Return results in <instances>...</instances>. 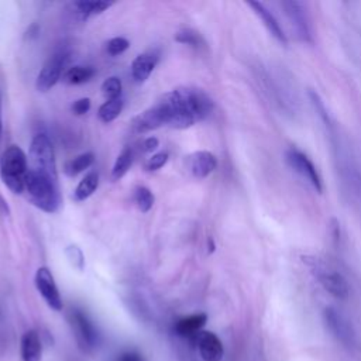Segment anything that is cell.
Returning a JSON list of instances; mask_svg holds the SVG:
<instances>
[{"label": "cell", "instance_id": "d4e9b609", "mask_svg": "<svg viewBox=\"0 0 361 361\" xmlns=\"http://www.w3.org/2000/svg\"><path fill=\"white\" fill-rule=\"evenodd\" d=\"M133 199H134V203H135L137 209L141 213L150 212L154 206V202H156L154 193L147 186H137L135 191H134Z\"/></svg>", "mask_w": 361, "mask_h": 361}, {"label": "cell", "instance_id": "4dcf8cb0", "mask_svg": "<svg viewBox=\"0 0 361 361\" xmlns=\"http://www.w3.org/2000/svg\"><path fill=\"white\" fill-rule=\"evenodd\" d=\"M91 99L89 98H81L78 101H75L71 106V110L77 116H84L91 110Z\"/></svg>", "mask_w": 361, "mask_h": 361}, {"label": "cell", "instance_id": "f1b7e54d", "mask_svg": "<svg viewBox=\"0 0 361 361\" xmlns=\"http://www.w3.org/2000/svg\"><path fill=\"white\" fill-rule=\"evenodd\" d=\"M175 41L181 43V44L191 45V47H199V45L203 44V40L199 36V33H196L193 30H189V29H185V30L177 33Z\"/></svg>", "mask_w": 361, "mask_h": 361}, {"label": "cell", "instance_id": "2e32d148", "mask_svg": "<svg viewBox=\"0 0 361 361\" xmlns=\"http://www.w3.org/2000/svg\"><path fill=\"white\" fill-rule=\"evenodd\" d=\"M163 126H164V123H163L161 115L154 105L152 108H149L147 110H144L142 113L137 115L131 121V130L135 134L149 133V131L157 130Z\"/></svg>", "mask_w": 361, "mask_h": 361}, {"label": "cell", "instance_id": "d6986e66", "mask_svg": "<svg viewBox=\"0 0 361 361\" xmlns=\"http://www.w3.org/2000/svg\"><path fill=\"white\" fill-rule=\"evenodd\" d=\"M113 5V2H108V0H80L72 5V8L75 9V13L81 20H88L92 16L102 15Z\"/></svg>", "mask_w": 361, "mask_h": 361}, {"label": "cell", "instance_id": "e575fe53", "mask_svg": "<svg viewBox=\"0 0 361 361\" xmlns=\"http://www.w3.org/2000/svg\"><path fill=\"white\" fill-rule=\"evenodd\" d=\"M40 34V26L37 23H33L29 29H27V33H26V37L27 38H36L38 37Z\"/></svg>", "mask_w": 361, "mask_h": 361}, {"label": "cell", "instance_id": "d6a6232c", "mask_svg": "<svg viewBox=\"0 0 361 361\" xmlns=\"http://www.w3.org/2000/svg\"><path fill=\"white\" fill-rule=\"evenodd\" d=\"M10 213L12 210L8 200L3 198L2 193H0V218H8V216H10Z\"/></svg>", "mask_w": 361, "mask_h": 361}, {"label": "cell", "instance_id": "6da1fadb", "mask_svg": "<svg viewBox=\"0 0 361 361\" xmlns=\"http://www.w3.org/2000/svg\"><path fill=\"white\" fill-rule=\"evenodd\" d=\"M154 106L161 115L164 126L184 130L210 116L214 109L213 99L200 88L178 87L164 94Z\"/></svg>", "mask_w": 361, "mask_h": 361}, {"label": "cell", "instance_id": "7402d4cb", "mask_svg": "<svg viewBox=\"0 0 361 361\" xmlns=\"http://www.w3.org/2000/svg\"><path fill=\"white\" fill-rule=\"evenodd\" d=\"M94 163H95V154H94V153H91V152L82 153V154H80L78 157L69 160V161L65 164L64 172H65L68 177L74 178V177L80 175L81 172L87 171L88 168H91V167L94 165Z\"/></svg>", "mask_w": 361, "mask_h": 361}, {"label": "cell", "instance_id": "ac0fdd59", "mask_svg": "<svg viewBox=\"0 0 361 361\" xmlns=\"http://www.w3.org/2000/svg\"><path fill=\"white\" fill-rule=\"evenodd\" d=\"M20 353L23 361H41L43 344L40 334L36 330H27L20 343Z\"/></svg>", "mask_w": 361, "mask_h": 361}, {"label": "cell", "instance_id": "9a60e30c", "mask_svg": "<svg viewBox=\"0 0 361 361\" xmlns=\"http://www.w3.org/2000/svg\"><path fill=\"white\" fill-rule=\"evenodd\" d=\"M188 168L196 179H205L218 168V159L210 152H196L188 157Z\"/></svg>", "mask_w": 361, "mask_h": 361}, {"label": "cell", "instance_id": "4fadbf2b", "mask_svg": "<svg viewBox=\"0 0 361 361\" xmlns=\"http://www.w3.org/2000/svg\"><path fill=\"white\" fill-rule=\"evenodd\" d=\"M160 61V51L152 50L137 55L131 62V77L135 82H146Z\"/></svg>", "mask_w": 361, "mask_h": 361}, {"label": "cell", "instance_id": "83f0119b", "mask_svg": "<svg viewBox=\"0 0 361 361\" xmlns=\"http://www.w3.org/2000/svg\"><path fill=\"white\" fill-rule=\"evenodd\" d=\"M128 48H130V43H128V40L124 38V37H115V38H110V40L106 43V51H108V54L112 55V57L121 55V54L126 52Z\"/></svg>", "mask_w": 361, "mask_h": 361}, {"label": "cell", "instance_id": "5b68a950", "mask_svg": "<svg viewBox=\"0 0 361 361\" xmlns=\"http://www.w3.org/2000/svg\"><path fill=\"white\" fill-rule=\"evenodd\" d=\"M29 170L58 179L54 146L45 133L33 137L29 152Z\"/></svg>", "mask_w": 361, "mask_h": 361}, {"label": "cell", "instance_id": "f546056e", "mask_svg": "<svg viewBox=\"0 0 361 361\" xmlns=\"http://www.w3.org/2000/svg\"><path fill=\"white\" fill-rule=\"evenodd\" d=\"M168 153L167 152H161V153H157V154H153L147 161L146 164H144V168H146L147 171L150 172H154V171H159L161 170L163 167H165V164L168 163Z\"/></svg>", "mask_w": 361, "mask_h": 361}, {"label": "cell", "instance_id": "30bf717a", "mask_svg": "<svg viewBox=\"0 0 361 361\" xmlns=\"http://www.w3.org/2000/svg\"><path fill=\"white\" fill-rule=\"evenodd\" d=\"M34 283L37 291L40 293V295L43 297V300L45 301V304L55 312L62 311L64 304H62V298L59 294V290L57 286V282L54 279L52 272L50 271V268L47 267H40L36 272L34 277Z\"/></svg>", "mask_w": 361, "mask_h": 361}, {"label": "cell", "instance_id": "e0dca14e", "mask_svg": "<svg viewBox=\"0 0 361 361\" xmlns=\"http://www.w3.org/2000/svg\"><path fill=\"white\" fill-rule=\"evenodd\" d=\"M207 322V315L206 314H195V315H189L186 318L179 319L175 326L174 330L178 336L181 337H189L193 339L198 333L202 332V329L205 327Z\"/></svg>", "mask_w": 361, "mask_h": 361}, {"label": "cell", "instance_id": "cb8c5ba5", "mask_svg": "<svg viewBox=\"0 0 361 361\" xmlns=\"http://www.w3.org/2000/svg\"><path fill=\"white\" fill-rule=\"evenodd\" d=\"M124 108V102H123V98L120 99H113V101H106L98 110V116L101 119V121L109 124L112 121H115L121 110Z\"/></svg>", "mask_w": 361, "mask_h": 361}, {"label": "cell", "instance_id": "8992f818", "mask_svg": "<svg viewBox=\"0 0 361 361\" xmlns=\"http://www.w3.org/2000/svg\"><path fill=\"white\" fill-rule=\"evenodd\" d=\"M323 322L330 334L346 348L354 351L357 348V336L350 321L333 307L323 311Z\"/></svg>", "mask_w": 361, "mask_h": 361}, {"label": "cell", "instance_id": "1f68e13d", "mask_svg": "<svg viewBox=\"0 0 361 361\" xmlns=\"http://www.w3.org/2000/svg\"><path fill=\"white\" fill-rule=\"evenodd\" d=\"M159 147H160V141L157 137H153V135L144 138L141 142V152L144 154H150V153L156 152Z\"/></svg>", "mask_w": 361, "mask_h": 361}, {"label": "cell", "instance_id": "8fae6325", "mask_svg": "<svg viewBox=\"0 0 361 361\" xmlns=\"http://www.w3.org/2000/svg\"><path fill=\"white\" fill-rule=\"evenodd\" d=\"M72 327L84 350H92L98 344V332L91 319L80 309L72 312Z\"/></svg>", "mask_w": 361, "mask_h": 361}, {"label": "cell", "instance_id": "603a6c76", "mask_svg": "<svg viewBox=\"0 0 361 361\" xmlns=\"http://www.w3.org/2000/svg\"><path fill=\"white\" fill-rule=\"evenodd\" d=\"M133 160H134V152L131 147H124L121 150V153L117 156L116 161H115V165L112 168V181L117 182L120 181L127 172L128 170L131 168L133 165Z\"/></svg>", "mask_w": 361, "mask_h": 361}, {"label": "cell", "instance_id": "484cf974", "mask_svg": "<svg viewBox=\"0 0 361 361\" xmlns=\"http://www.w3.org/2000/svg\"><path fill=\"white\" fill-rule=\"evenodd\" d=\"M102 94L106 98V101L120 99L123 94V84L120 78L109 77L108 80H105L102 84Z\"/></svg>", "mask_w": 361, "mask_h": 361}, {"label": "cell", "instance_id": "44dd1931", "mask_svg": "<svg viewBox=\"0 0 361 361\" xmlns=\"http://www.w3.org/2000/svg\"><path fill=\"white\" fill-rule=\"evenodd\" d=\"M99 186V174L96 171H89L78 184L74 191V198L77 202H84L89 199Z\"/></svg>", "mask_w": 361, "mask_h": 361}, {"label": "cell", "instance_id": "3957f363", "mask_svg": "<svg viewBox=\"0 0 361 361\" xmlns=\"http://www.w3.org/2000/svg\"><path fill=\"white\" fill-rule=\"evenodd\" d=\"M29 172V160L19 146L8 147L0 157V177L13 193L26 191V178Z\"/></svg>", "mask_w": 361, "mask_h": 361}, {"label": "cell", "instance_id": "9c48e42d", "mask_svg": "<svg viewBox=\"0 0 361 361\" xmlns=\"http://www.w3.org/2000/svg\"><path fill=\"white\" fill-rule=\"evenodd\" d=\"M68 61H69V52L65 50H61L55 52L52 57H50V59L44 64L37 77V81H36L37 91L40 92L51 91L58 84L61 77H64V71Z\"/></svg>", "mask_w": 361, "mask_h": 361}, {"label": "cell", "instance_id": "ffe728a7", "mask_svg": "<svg viewBox=\"0 0 361 361\" xmlns=\"http://www.w3.org/2000/svg\"><path fill=\"white\" fill-rule=\"evenodd\" d=\"M95 75H96V69L94 66L75 65L65 71L62 80L68 85H82L92 81Z\"/></svg>", "mask_w": 361, "mask_h": 361}, {"label": "cell", "instance_id": "5bb4252c", "mask_svg": "<svg viewBox=\"0 0 361 361\" xmlns=\"http://www.w3.org/2000/svg\"><path fill=\"white\" fill-rule=\"evenodd\" d=\"M247 6L251 8V10L256 13V16L263 22V24L265 26V29L268 30V33L278 41L281 43L282 45H286L288 43V38H286V34L283 33L279 22L277 20V17L270 12V9L261 3V2H253V0H250V2H247Z\"/></svg>", "mask_w": 361, "mask_h": 361}, {"label": "cell", "instance_id": "836d02e7", "mask_svg": "<svg viewBox=\"0 0 361 361\" xmlns=\"http://www.w3.org/2000/svg\"><path fill=\"white\" fill-rule=\"evenodd\" d=\"M117 361H144L142 357L135 353V351H126V353H121L119 360Z\"/></svg>", "mask_w": 361, "mask_h": 361}, {"label": "cell", "instance_id": "d590c367", "mask_svg": "<svg viewBox=\"0 0 361 361\" xmlns=\"http://www.w3.org/2000/svg\"><path fill=\"white\" fill-rule=\"evenodd\" d=\"M3 130V121H2V96H0V134Z\"/></svg>", "mask_w": 361, "mask_h": 361}, {"label": "cell", "instance_id": "7a4b0ae2", "mask_svg": "<svg viewBox=\"0 0 361 361\" xmlns=\"http://www.w3.org/2000/svg\"><path fill=\"white\" fill-rule=\"evenodd\" d=\"M26 192L31 203L45 213H55L61 207L62 196L58 179L29 170L26 178Z\"/></svg>", "mask_w": 361, "mask_h": 361}, {"label": "cell", "instance_id": "4316f807", "mask_svg": "<svg viewBox=\"0 0 361 361\" xmlns=\"http://www.w3.org/2000/svg\"><path fill=\"white\" fill-rule=\"evenodd\" d=\"M65 254H66V258L69 260L72 267L77 268L78 271H84V268H85V257H84L82 250L78 246L72 244V246L66 247Z\"/></svg>", "mask_w": 361, "mask_h": 361}, {"label": "cell", "instance_id": "52a82bcc", "mask_svg": "<svg viewBox=\"0 0 361 361\" xmlns=\"http://www.w3.org/2000/svg\"><path fill=\"white\" fill-rule=\"evenodd\" d=\"M285 163L293 171H295L301 178H304L316 192H323V182L316 165L312 160L300 149L290 147L285 150Z\"/></svg>", "mask_w": 361, "mask_h": 361}, {"label": "cell", "instance_id": "277c9868", "mask_svg": "<svg viewBox=\"0 0 361 361\" xmlns=\"http://www.w3.org/2000/svg\"><path fill=\"white\" fill-rule=\"evenodd\" d=\"M302 260L326 293H329L336 300L346 301L348 298L350 285L347 279L333 265L319 257L312 256H304Z\"/></svg>", "mask_w": 361, "mask_h": 361}, {"label": "cell", "instance_id": "7c38bea8", "mask_svg": "<svg viewBox=\"0 0 361 361\" xmlns=\"http://www.w3.org/2000/svg\"><path fill=\"white\" fill-rule=\"evenodd\" d=\"M199 354L203 361H222L225 355V347L222 340L213 332L202 330L193 337Z\"/></svg>", "mask_w": 361, "mask_h": 361}, {"label": "cell", "instance_id": "ba28073f", "mask_svg": "<svg viewBox=\"0 0 361 361\" xmlns=\"http://www.w3.org/2000/svg\"><path fill=\"white\" fill-rule=\"evenodd\" d=\"M279 6L282 8L297 37L301 41L311 44L314 41V34L307 6L302 2H298V0H283V2L279 3Z\"/></svg>", "mask_w": 361, "mask_h": 361}]
</instances>
